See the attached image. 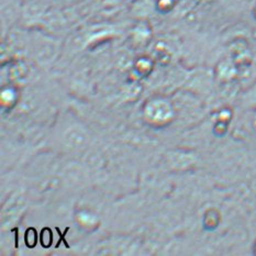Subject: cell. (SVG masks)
Listing matches in <instances>:
<instances>
[{
    "mask_svg": "<svg viewBox=\"0 0 256 256\" xmlns=\"http://www.w3.org/2000/svg\"><path fill=\"white\" fill-rule=\"evenodd\" d=\"M26 244L28 246V248H34L36 244V230L32 229V228H30V229L26 230Z\"/></svg>",
    "mask_w": 256,
    "mask_h": 256,
    "instance_id": "cell-1",
    "label": "cell"
}]
</instances>
